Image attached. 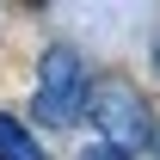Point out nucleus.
<instances>
[{
    "mask_svg": "<svg viewBox=\"0 0 160 160\" xmlns=\"http://www.w3.org/2000/svg\"><path fill=\"white\" fill-rule=\"evenodd\" d=\"M154 154H160V136H154Z\"/></svg>",
    "mask_w": 160,
    "mask_h": 160,
    "instance_id": "nucleus-6",
    "label": "nucleus"
},
{
    "mask_svg": "<svg viewBox=\"0 0 160 160\" xmlns=\"http://www.w3.org/2000/svg\"><path fill=\"white\" fill-rule=\"evenodd\" d=\"M86 62H80L74 43H49L37 56V99H31V111H37L49 129H74L80 117H86Z\"/></svg>",
    "mask_w": 160,
    "mask_h": 160,
    "instance_id": "nucleus-2",
    "label": "nucleus"
},
{
    "mask_svg": "<svg viewBox=\"0 0 160 160\" xmlns=\"http://www.w3.org/2000/svg\"><path fill=\"white\" fill-rule=\"evenodd\" d=\"M80 160H123V154H111V148H86Z\"/></svg>",
    "mask_w": 160,
    "mask_h": 160,
    "instance_id": "nucleus-4",
    "label": "nucleus"
},
{
    "mask_svg": "<svg viewBox=\"0 0 160 160\" xmlns=\"http://www.w3.org/2000/svg\"><path fill=\"white\" fill-rule=\"evenodd\" d=\"M154 68H160V31H154Z\"/></svg>",
    "mask_w": 160,
    "mask_h": 160,
    "instance_id": "nucleus-5",
    "label": "nucleus"
},
{
    "mask_svg": "<svg viewBox=\"0 0 160 160\" xmlns=\"http://www.w3.org/2000/svg\"><path fill=\"white\" fill-rule=\"evenodd\" d=\"M86 117H92V129L105 136V148H111V154H123V160H136L142 148H154L148 99H142L136 80H123V74L86 80Z\"/></svg>",
    "mask_w": 160,
    "mask_h": 160,
    "instance_id": "nucleus-1",
    "label": "nucleus"
},
{
    "mask_svg": "<svg viewBox=\"0 0 160 160\" xmlns=\"http://www.w3.org/2000/svg\"><path fill=\"white\" fill-rule=\"evenodd\" d=\"M0 160H49V148H43L12 111H0Z\"/></svg>",
    "mask_w": 160,
    "mask_h": 160,
    "instance_id": "nucleus-3",
    "label": "nucleus"
}]
</instances>
